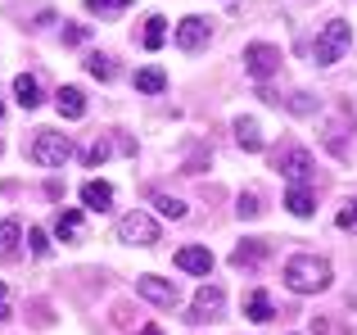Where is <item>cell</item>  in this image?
<instances>
[{"instance_id":"cell-4","label":"cell","mask_w":357,"mask_h":335,"mask_svg":"<svg viewBox=\"0 0 357 335\" xmlns=\"http://www.w3.org/2000/svg\"><path fill=\"white\" fill-rule=\"evenodd\" d=\"M118 240H122V245L149 249V245H158V222L149 218V213L131 209V213H122V218H118Z\"/></svg>"},{"instance_id":"cell-21","label":"cell","mask_w":357,"mask_h":335,"mask_svg":"<svg viewBox=\"0 0 357 335\" xmlns=\"http://www.w3.org/2000/svg\"><path fill=\"white\" fill-rule=\"evenodd\" d=\"M154 204H158V213H163V218H172V222H181V218H185V204L176 200V195H163V191H158V195H154Z\"/></svg>"},{"instance_id":"cell-22","label":"cell","mask_w":357,"mask_h":335,"mask_svg":"<svg viewBox=\"0 0 357 335\" xmlns=\"http://www.w3.org/2000/svg\"><path fill=\"white\" fill-rule=\"evenodd\" d=\"M167 41V18H149V23H145V45H149V50H158V45H163Z\"/></svg>"},{"instance_id":"cell-9","label":"cell","mask_w":357,"mask_h":335,"mask_svg":"<svg viewBox=\"0 0 357 335\" xmlns=\"http://www.w3.org/2000/svg\"><path fill=\"white\" fill-rule=\"evenodd\" d=\"M176 45H181V50H204V45H208V18H199V14L181 18V23H176Z\"/></svg>"},{"instance_id":"cell-15","label":"cell","mask_w":357,"mask_h":335,"mask_svg":"<svg viewBox=\"0 0 357 335\" xmlns=\"http://www.w3.org/2000/svg\"><path fill=\"white\" fill-rule=\"evenodd\" d=\"M285 204H289V213H294V218H312V213H317V200H312V191H307V186H289Z\"/></svg>"},{"instance_id":"cell-5","label":"cell","mask_w":357,"mask_h":335,"mask_svg":"<svg viewBox=\"0 0 357 335\" xmlns=\"http://www.w3.org/2000/svg\"><path fill=\"white\" fill-rule=\"evenodd\" d=\"M276 168H280V177H285L289 186H307L312 181V154L307 150H298V145H285V150L276 154Z\"/></svg>"},{"instance_id":"cell-17","label":"cell","mask_w":357,"mask_h":335,"mask_svg":"<svg viewBox=\"0 0 357 335\" xmlns=\"http://www.w3.org/2000/svg\"><path fill=\"white\" fill-rule=\"evenodd\" d=\"M54 236H59V240H82V213L63 209L59 218H54Z\"/></svg>"},{"instance_id":"cell-7","label":"cell","mask_w":357,"mask_h":335,"mask_svg":"<svg viewBox=\"0 0 357 335\" xmlns=\"http://www.w3.org/2000/svg\"><path fill=\"white\" fill-rule=\"evenodd\" d=\"M136 295H140V299H149V304H158V308H176V299H181L172 281H163V276H149V272L136 276Z\"/></svg>"},{"instance_id":"cell-16","label":"cell","mask_w":357,"mask_h":335,"mask_svg":"<svg viewBox=\"0 0 357 335\" xmlns=\"http://www.w3.org/2000/svg\"><path fill=\"white\" fill-rule=\"evenodd\" d=\"M262 258H267V240H244V245H236L231 263H236V267H249V263H262Z\"/></svg>"},{"instance_id":"cell-1","label":"cell","mask_w":357,"mask_h":335,"mask_svg":"<svg viewBox=\"0 0 357 335\" xmlns=\"http://www.w3.org/2000/svg\"><path fill=\"white\" fill-rule=\"evenodd\" d=\"M285 285L294 295H321L331 285V263L317 254H294L285 263Z\"/></svg>"},{"instance_id":"cell-19","label":"cell","mask_w":357,"mask_h":335,"mask_svg":"<svg viewBox=\"0 0 357 335\" xmlns=\"http://www.w3.org/2000/svg\"><path fill=\"white\" fill-rule=\"evenodd\" d=\"M163 87H167L163 68H140V73H136V91H140V96H158Z\"/></svg>"},{"instance_id":"cell-30","label":"cell","mask_w":357,"mask_h":335,"mask_svg":"<svg viewBox=\"0 0 357 335\" xmlns=\"http://www.w3.org/2000/svg\"><path fill=\"white\" fill-rule=\"evenodd\" d=\"M9 313H14L9 308V290H5V281H0V322H9Z\"/></svg>"},{"instance_id":"cell-10","label":"cell","mask_w":357,"mask_h":335,"mask_svg":"<svg viewBox=\"0 0 357 335\" xmlns=\"http://www.w3.org/2000/svg\"><path fill=\"white\" fill-rule=\"evenodd\" d=\"M176 267H181V272H195V276H208L213 272V254L204 245H185V249H176Z\"/></svg>"},{"instance_id":"cell-3","label":"cell","mask_w":357,"mask_h":335,"mask_svg":"<svg viewBox=\"0 0 357 335\" xmlns=\"http://www.w3.org/2000/svg\"><path fill=\"white\" fill-rule=\"evenodd\" d=\"M27 154H32L36 168H63L73 159V141L63 132H36V141L27 145Z\"/></svg>"},{"instance_id":"cell-6","label":"cell","mask_w":357,"mask_h":335,"mask_svg":"<svg viewBox=\"0 0 357 335\" xmlns=\"http://www.w3.org/2000/svg\"><path fill=\"white\" fill-rule=\"evenodd\" d=\"M244 68H249V77H258V82H267L271 73L280 68V50L276 45H262V41H253V45H244Z\"/></svg>"},{"instance_id":"cell-27","label":"cell","mask_w":357,"mask_h":335,"mask_svg":"<svg viewBox=\"0 0 357 335\" xmlns=\"http://www.w3.org/2000/svg\"><path fill=\"white\" fill-rule=\"evenodd\" d=\"M258 213H262V204H258V195H240V218H258Z\"/></svg>"},{"instance_id":"cell-25","label":"cell","mask_w":357,"mask_h":335,"mask_svg":"<svg viewBox=\"0 0 357 335\" xmlns=\"http://www.w3.org/2000/svg\"><path fill=\"white\" fill-rule=\"evenodd\" d=\"M27 240H32V254H50V236H45V231L41 227H32V231H27Z\"/></svg>"},{"instance_id":"cell-24","label":"cell","mask_w":357,"mask_h":335,"mask_svg":"<svg viewBox=\"0 0 357 335\" xmlns=\"http://www.w3.org/2000/svg\"><path fill=\"white\" fill-rule=\"evenodd\" d=\"M131 0H86L91 14H118V9H127Z\"/></svg>"},{"instance_id":"cell-2","label":"cell","mask_w":357,"mask_h":335,"mask_svg":"<svg viewBox=\"0 0 357 335\" xmlns=\"http://www.w3.org/2000/svg\"><path fill=\"white\" fill-rule=\"evenodd\" d=\"M353 45V27L344 23V18H331V23L317 32V45H312V59L317 64H335L344 59V50Z\"/></svg>"},{"instance_id":"cell-8","label":"cell","mask_w":357,"mask_h":335,"mask_svg":"<svg viewBox=\"0 0 357 335\" xmlns=\"http://www.w3.org/2000/svg\"><path fill=\"white\" fill-rule=\"evenodd\" d=\"M222 308H227V295H222V285H204V290L195 295V304H190V322L222 318Z\"/></svg>"},{"instance_id":"cell-13","label":"cell","mask_w":357,"mask_h":335,"mask_svg":"<svg viewBox=\"0 0 357 335\" xmlns=\"http://www.w3.org/2000/svg\"><path fill=\"white\" fill-rule=\"evenodd\" d=\"M54 105H59L63 118H82V114H86V96H82L77 87H59V91H54Z\"/></svg>"},{"instance_id":"cell-23","label":"cell","mask_w":357,"mask_h":335,"mask_svg":"<svg viewBox=\"0 0 357 335\" xmlns=\"http://www.w3.org/2000/svg\"><path fill=\"white\" fill-rule=\"evenodd\" d=\"M86 73H91V77H100V82H109V77H114V59H109V54H91V59H86Z\"/></svg>"},{"instance_id":"cell-32","label":"cell","mask_w":357,"mask_h":335,"mask_svg":"<svg viewBox=\"0 0 357 335\" xmlns=\"http://www.w3.org/2000/svg\"><path fill=\"white\" fill-rule=\"evenodd\" d=\"M0 118H5V105H0Z\"/></svg>"},{"instance_id":"cell-20","label":"cell","mask_w":357,"mask_h":335,"mask_svg":"<svg viewBox=\"0 0 357 335\" xmlns=\"http://www.w3.org/2000/svg\"><path fill=\"white\" fill-rule=\"evenodd\" d=\"M244 313H249L253 322H267V318H271V299H267V290H253V295H249V304H244Z\"/></svg>"},{"instance_id":"cell-28","label":"cell","mask_w":357,"mask_h":335,"mask_svg":"<svg viewBox=\"0 0 357 335\" xmlns=\"http://www.w3.org/2000/svg\"><path fill=\"white\" fill-rule=\"evenodd\" d=\"M105 159H109V145H105V141H91V150H86V163H91V168H100Z\"/></svg>"},{"instance_id":"cell-11","label":"cell","mask_w":357,"mask_h":335,"mask_svg":"<svg viewBox=\"0 0 357 335\" xmlns=\"http://www.w3.org/2000/svg\"><path fill=\"white\" fill-rule=\"evenodd\" d=\"M82 204H86L91 213H109V204H114V186H109V181H86V186H82Z\"/></svg>"},{"instance_id":"cell-31","label":"cell","mask_w":357,"mask_h":335,"mask_svg":"<svg viewBox=\"0 0 357 335\" xmlns=\"http://www.w3.org/2000/svg\"><path fill=\"white\" fill-rule=\"evenodd\" d=\"M140 335H163V331H158V327H145V331H140Z\"/></svg>"},{"instance_id":"cell-12","label":"cell","mask_w":357,"mask_h":335,"mask_svg":"<svg viewBox=\"0 0 357 335\" xmlns=\"http://www.w3.org/2000/svg\"><path fill=\"white\" fill-rule=\"evenodd\" d=\"M14 100L23 109H36V105H41V82H36L32 73H18V77H14Z\"/></svg>"},{"instance_id":"cell-29","label":"cell","mask_w":357,"mask_h":335,"mask_svg":"<svg viewBox=\"0 0 357 335\" xmlns=\"http://www.w3.org/2000/svg\"><path fill=\"white\" fill-rule=\"evenodd\" d=\"M63 41H68V45H82V41H86V27H82V23L63 27Z\"/></svg>"},{"instance_id":"cell-26","label":"cell","mask_w":357,"mask_h":335,"mask_svg":"<svg viewBox=\"0 0 357 335\" xmlns=\"http://www.w3.org/2000/svg\"><path fill=\"white\" fill-rule=\"evenodd\" d=\"M335 222H340V231H353V227H357V200H349V204H344V209H340V218H335Z\"/></svg>"},{"instance_id":"cell-18","label":"cell","mask_w":357,"mask_h":335,"mask_svg":"<svg viewBox=\"0 0 357 335\" xmlns=\"http://www.w3.org/2000/svg\"><path fill=\"white\" fill-rule=\"evenodd\" d=\"M18 240H23V227H18L14 218H5V222H0V258H14Z\"/></svg>"},{"instance_id":"cell-14","label":"cell","mask_w":357,"mask_h":335,"mask_svg":"<svg viewBox=\"0 0 357 335\" xmlns=\"http://www.w3.org/2000/svg\"><path fill=\"white\" fill-rule=\"evenodd\" d=\"M236 141H240V150H249V154H258L262 145V127L253 123V118H236Z\"/></svg>"}]
</instances>
